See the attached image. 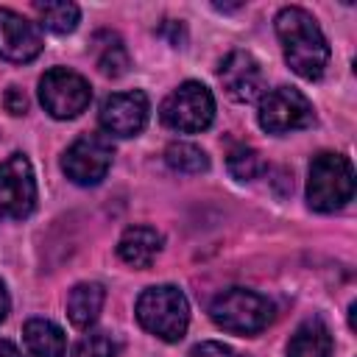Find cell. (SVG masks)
Instances as JSON below:
<instances>
[{"label":"cell","instance_id":"8992f818","mask_svg":"<svg viewBox=\"0 0 357 357\" xmlns=\"http://www.w3.org/2000/svg\"><path fill=\"white\" fill-rule=\"evenodd\" d=\"M39 100L50 117L70 120V117H78L89 106L92 89L84 75L67 67H53L39 78Z\"/></svg>","mask_w":357,"mask_h":357},{"label":"cell","instance_id":"4fadbf2b","mask_svg":"<svg viewBox=\"0 0 357 357\" xmlns=\"http://www.w3.org/2000/svg\"><path fill=\"white\" fill-rule=\"evenodd\" d=\"M162 251V234L151 226H131L117 240V254L131 268H148Z\"/></svg>","mask_w":357,"mask_h":357},{"label":"cell","instance_id":"5bb4252c","mask_svg":"<svg viewBox=\"0 0 357 357\" xmlns=\"http://www.w3.org/2000/svg\"><path fill=\"white\" fill-rule=\"evenodd\" d=\"M287 357H332V332L321 318L304 321L287 343Z\"/></svg>","mask_w":357,"mask_h":357},{"label":"cell","instance_id":"6da1fadb","mask_svg":"<svg viewBox=\"0 0 357 357\" xmlns=\"http://www.w3.org/2000/svg\"><path fill=\"white\" fill-rule=\"evenodd\" d=\"M276 36L290 70L307 81L324 75L329 61V45L315 17L301 6H284L276 14Z\"/></svg>","mask_w":357,"mask_h":357},{"label":"cell","instance_id":"44dd1931","mask_svg":"<svg viewBox=\"0 0 357 357\" xmlns=\"http://www.w3.org/2000/svg\"><path fill=\"white\" fill-rule=\"evenodd\" d=\"M73 357H117V343L103 332H89L75 343Z\"/></svg>","mask_w":357,"mask_h":357},{"label":"cell","instance_id":"d4e9b609","mask_svg":"<svg viewBox=\"0 0 357 357\" xmlns=\"http://www.w3.org/2000/svg\"><path fill=\"white\" fill-rule=\"evenodd\" d=\"M8 315V293H6V284L0 282V321Z\"/></svg>","mask_w":357,"mask_h":357},{"label":"cell","instance_id":"cb8c5ba5","mask_svg":"<svg viewBox=\"0 0 357 357\" xmlns=\"http://www.w3.org/2000/svg\"><path fill=\"white\" fill-rule=\"evenodd\" d=\"M0 357H20V351H17L14 343H8V340L0 337Z\"/></svg>","mask_w":357,"mask_h":357},{"label":"cell","instance_id":"d6986e66","mask_svg":"<svg viewBox=\"0 0 357 357\" xmlns=\"http://www.w3.org/2000/svg\"><path fill=\"white\" fill-rule=\"evenodd\" d=\"M165 162L176 170V173H204L209 167V156L204 148H198L195 142H170L165 148Z\"/></svg>","mask_w":357,"mask_h":357},{"label":"cell","instance_id":"7a4b0ae2","mask_svg":"<svg viewBox=\"0 0 357 357\" xmlns=\"http://www.w3.org/2000/svg\"><path fill=\"white\" fill-rule=\"evenodd\" d=\"M354 195V167L343 153H318L310 162L307 204L315 212H335Z\"/></svg>","mask_w":357,"mask_h":357},{"label":"cell","instance_id":"ba28073f","mask_svg":"<svg viewBox=\"0 0 357 357\" xmlns=\"http://www.w3.org/2000/svg\"><path fill=\"white\" fill-rule=\"evenodd\" d=\"M36 206V178L33 167L22 153H11L0 162V223L22 220Z\"/></svg>","mask_w":357,"mask_h":357},{"label":"cell","instance_id":"ac0fdd59","mask_svg":"<svg viewBox=\"0 0 357 357\" xmlns=\"http://www.w3.org/2000/svg\"><path fill=\"white\" fill-rule=\"evenodd\" d=\"M42 25L53 33H70L78 25L81 8L75 3H64V0H47V3H33Z\"/></svg>","mask_w":357,"mask_h":357},{"label":"cell","instance_id":"e0dca14e","mask_svg":"<svg viewBox=\"0 0 357 357\" xmlns=\"http://www.w3.org/2000/svg\"><path fill=\"white\" fill-rule=\"evenodd\" d=\"M92 53H95L98 70L109 78H120L128 70V50L123 45V39L112 31H98L92 36Z\"/></svg>","mask_w":357,"mask_h":357},{"label":"cell","instance_id":"9a60e30c","mask_svg":"<svg viewBox=\"0 0 357 357\" xmlns=\"http://www.w3.org/2000/svg\"><path fill=\"white\" fill-rule=\"evenodd\" d=\"M103 298H106V290L98 284V282H81L70 290L67 296V315L73 321V326L78 329H86L98 321V312L103 307Z\"/></svg>","mask_w":357,"mask_h":357},{"label":"cell","instance_id":"30bf717a","mask_svg":"<svg viewBox=\"0 0 357 357\" xmlns=\"http://www.w3.org/2000/svg\"><path fill=\"white\" fill-rule=\"evenodd\" d=\"M218 78L226 89V95L237 103H251L257 98L265 95V75L259 61L245 53V50H231L220 67H218Z\"/></svg>","mask_w":357,"mask_h":357},{"label":"cell","instance_id":"ffe728a7","mask_svg":"<svg viewBox=\"0 0 357 357\" xmlns=\"http://www.w3.org/2000/svg\"><path fill=\"white\" fill-rule=\"evenodd\" d=\"M226 165H229V173L237 178V181H251V178H257L259 173H262V159H259V153L251 148V145H245V142H240V145H234L231 151H229V156H226Z\"/></svg>","mask_w":357,"mask_h":357},{"label":"cell","instance_id":"277c9868","mask_svg":"<svg viewBox=\"0 0 357 357\" xmlns=\"http://www.w3.org/2000/svg\"><path fill=\"white\" fill-rule=\"evenodd\" d=\"M209 315L226 332L257 335L273 321L276 310H273V301H268L265 296H259L254 290L229 287L215 296V301L209 304Z\"/></svg>","mask_w":357,"mask_h":357},{"label":"cell","instance_id":"7402d4cb","mask_svg":"<svg viewBox=\"0 0 357 357\" xmlns=\"http://www.w3.org/2000/svg\"><path fill=\"white\" fill-rule=\"evenodd\" d=\"M187 357H245L240 351H234L231 346L226 343H218V340H204L198 346H192V351Z\"/></svg>","mask_w":357,"mask_h":357},{"label":"cell","instance_id":"7c38bea8","mask_svg":"<svg viewBox=\"0 0 357 357\" xmlns=\"http://www.w3.org/2000/svg\"><path fill=\"white\" fill-rule=\"evenodd\" d=\"M42 53V31L11 8H0V59L25 64Z\"/></svg>","mask_w":357,"mask_h":357},{"label":"cell","instance_id":"2e32d148","mask_svg":"<svg viewBox=\"0 0 357 357\" xmlns=\"http://www.w3.org/2000/svg\"><path fill=\"white\" fill-rule=\"evenodd\" d=\"M22 337H25V349L33 357H64L67 351L64 332L45 318H31L22 329Z\"/></svg>","mask_w":357,"mask_h":357},{"label":"cell","instance_id":"8fae6325","mask_svg":"<svg viewBox=\"0 0 357 357\" xmlns=\"http://www.w3.org/2000/svg\"><path fill=\"white\" fill-rule=\"evenodd\" d=\"M148 95L139 89L114 92L100 106V126L106 134L114 137H134L148 123Z\"/></svg>","mask_w":357,"mask_h":357},{"label":"cell","instance_id":"9c48e42d","mask_svg":"<svg viewBox=\"0 0 357 357\" xmlns=\"http://www.w3.org/2000/svg\"><path fill=\"white\" fill-rule=\"evenodd\" d=\"M114 148L103 134H81L61 156V170L81 187L98 184L112 167Z\"/></svg>","mask_w":357,"mask_h":357},{"label":"cell","instance_id":"5b68a950","mask_svg":"<svg viewBox=\"0 0 357 357\" xmlns=\"http://www.w3.org/2000/svg\"><path fill=\"white\" fill-rule=\"evenodd\" d=\"M159 117L167 128L181 131V134L204 131V128H209V123L215 117V98L204 84L184 81L178 89H173L162 100Z\"/></svg>","mask_w":357,"mask_h":357},{"label":"cell","instance_id":"603a6c76","mask_svg":"<svg viewBox=\"0 0 357 357\" xmlns=\"http://www.w3.org/2000/svg\"><path fill=\"white\" fill-rule=\"evenodd\" d=\"M3 106L11 114H25L28 112V98H25V92L20 86H8L6 95H3Z\"/></svg>","mask_w":357,"mask_h":357},{"label":"cell","instance_id":"3957f363","mask_svg":"<svg viewBox=\"0 0 357 357\" xmlns=\"http://www.w3.org/2000/svg\"><path fill=\"white\" fill-rule=\"evenodd\" d=\"M137 321L151 335H156L167 343H176L187 332L190 304L178 287L156 284V287L142 290V296L137 298Z\"/></svg>","mask_w":357,"mask_h":357},{"label":"cell","instance_id":"52a82bcc","mask_svg":"<svg viewBox=\"0 0 357 357\" xmlns=\"http://www.w3.org/2000/svg\"><path fill=\"white\" fill-rule=\"evenodd\" d=\"M259 126L268 134H287L312 126L315 109L310 98L293 86H276L259 98Z\"/></svg>","mask_w":357,"mask_h":357}]
</instances>
